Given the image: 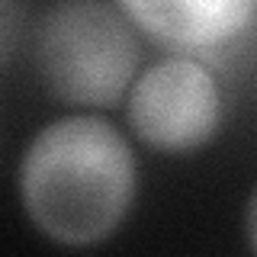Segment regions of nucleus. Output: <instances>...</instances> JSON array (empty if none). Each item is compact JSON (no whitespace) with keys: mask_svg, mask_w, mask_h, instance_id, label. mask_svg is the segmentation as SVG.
Here are the masks:
<instances>
[{"mask_svg":"<svg viewBox=\"0 0 257 257\" xmlns=\"http://www.w3.org/2000/svg\"><path fill=\"white\" fill-rule=\"evenodd\" d=\"M128 125L148 148L196 151L222 125V93L196 58H164L135 77L128 90Z\"/></svg>","mask_w":257,"mask_h":257,"instance_id":"obj_3","label":"nucleus"},{"mask_svg":"<svg viewBox=\"0 0 257 257\" xmlns=\"http://www.w3.org/2000/svg\"><path fill=\"white\" fill-rule=\"evenodd\" d=\"M142 32L177 48H219L247 32L254 0H116Z\"/></svg>","mask_w":257,"mask_h":257,"instance_id":"obj_4","label":"nucleus"},{"mask_svg":"<svg viewBox=\"0 0 257 257\" xmlns=\"http://www.w3.org/2000/svg\"><path fill=\"white\" fill-rule=\"evenodd\" d=\"M20 26H23L20 0H0V61H7V58H10V52L16 48Z\"/></svg>","mask_w":257,"mask_h":257,"instance_id":"obj_5","label":"nucleus"},{"mask_svg":"<svg viewBox=\"0 0 257 257\" xmlns=\"http://www.w3.org/2000/svg\"><path fill=\"white\" fill-rule=\"evenodd\" d=\"M20 196L45 238L84 247L109 238L135 199V155L100 116H64L32 139Z\"/></svg>","mask_w":257,"mask_h":257,"instance_id":"obj_1","label":"nucleus"},{"mask_svg":"<svg viewBox=\"0 0 257 257\" xmlns=\"http://www.w3.org/2000/svg\"><path fill=\"white\" fill-rule=\"evenodd\" d=\"M139 39L125 16L103 0H61L36 36V64L61 103L112 106L139 68Z\"/></svg>","mask_w":257,"mask_h":257,"instance_id":"obj_2","label":"nucleus"}]
</instances>
